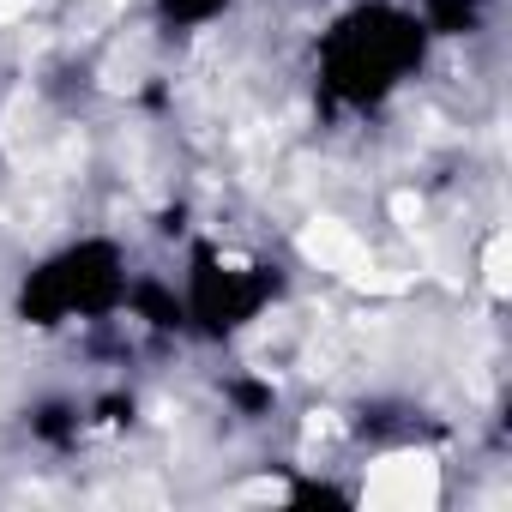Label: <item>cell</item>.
<instances>
[{"label":"cell","mask_w":512,"mask_h":512,"mask_svg":"<svg viewBox=\"0 0 512 512\" xmlns=\"http://www.w3.org/2000/svg\"><path fill=\"white\" fill-rule=\"evenodd\" d=\"M428 61V31L416 7L362 0L320 37V91L344 109H380Z\"/></svg>","instance_id":"6da1fadb"},{"label":"cell","mask_w":512,"mask_h":512,"mask_svg":"<svg viewBox=\"0 0 512 512\" xmlns=\"http://www.w3.org/2000/svg\"><path fill=\"white\" fill-rule=\"evenodd\" d=\"M133 272L127 253L109 235H79L67 247H55L43 266L25 272L19 284V320L25 326H73V320H115L127 308Z\"/></svg>","instance_id":"7a4b0ae2"},{"label":"cell","mask_w":512,"mask_h":512,"mask_svg":"<svg viewBox=\"0 0 512 512\" xmlns=\"http://www.w3.org/2000/svg\"><path fill=\"white\" fill-rule=\"evenodd\" d=\"M272 302H278V266H241V260H223L217 247H199L187 260L181 314L199 338H235Z\"/></svg>","instance_id":"3957f363"},{"label":"cell","mask_w":512,"mask_h":512,"mask_svg":"<svg viewBox=\"0 0 512 512\" xmlns=\"http://www.w3.org/2000/svg\"><path fill=\"white\" fill-rule=\"evenodd\" d=\"M416 19L428 37H470L482 25V0H422Z\"/></svg>","instance_id":"277c9868"},{"label":"cell","mask_w":512,"mask_h":512,"mask_svg":"<svg viewBox=\"0 0 512 512\" xmlns=\"http://www.w3.org/2000/svg\"><path fill=\"white\" fill-rule=\"evenodd\" d=\"M229 13V0H157V25L163 31H205Z\"/></svg>","instance_id":"5b68a950"}]
</instances>
